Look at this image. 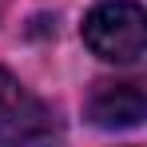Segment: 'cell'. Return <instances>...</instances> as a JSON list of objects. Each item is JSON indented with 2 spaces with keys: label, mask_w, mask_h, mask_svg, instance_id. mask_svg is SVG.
Here are the masks:
<instances>
[{
  "label": "cell",
  "mask_w": 147,
  "mask_h": 147,
  "mask_svg": "<svg viewBox=\"0 0 147 147\" xmlns=\"http://www.w3.org/2000/svg\"><path fill=\"white\" fill-rule=\"evenodd\" d=\"M84 44L99 60L135 64L147 52V12L135 0H103L84 20Z\"/></svg>",
  "instance_id": "1"
},
{
  "label": "cell",
  "mask_w": 147,
  "mask_h": 147,
  "mask_svg": "<svg viewBox=\"0 0 147 147\" xmlns=\"http://www.w3.org/2000/svg\"><path fill=\"white\" fill-rule=\"evenodd\" d=\"M0 147H60L56 111L24 92L0 115Z\"/></svg>",
  "instance_id": "2"
},
{
  "label": "cell",
  "mask_w": 147,
  "mask_h": 147,
  "mask_svg": "<svg viewBox=\"0 0 147 147\" xmlns=\"http://www.w3.org/2000/svg\"><path fill=\"white\" fill-rule=\"evenodd\" d=\"M147 115V96L131 80H99L88 96V119L96 127H139Z\"/></svg>",
  "instance_id": "3"
},
{
  "label": "cell",
  "mask_w": 147,
  "mask_h": 147,
  "mask_svg": "<svg viewBox=\"0 0 147 147\" xmlns=\"http://www.w3.org/2000/svg\"><path fill=\"white\" fill-rule=\"evenodd\" d=\"M20 96H24V88H20L12 76L0 68V115H4V111H8V107H12V103H16Z\"/></svg>",
  "instance_id": "4"
}]
</instances>
